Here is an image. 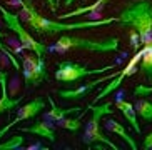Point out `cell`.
Wrapping results in <instances>:
<instances>
[{"label": "cell", "instance_id": "obj_25", "mask_svg": "<svg viewBox=\"0 0 152 150\" xmlns=\"http://www.w3.org/2000/svg\"><path fill=\"white\" fill-rule=\"evenodd\" d=\"M74 2H75V0H64V7H70Z\"/></svg>", "mask_w": 152, "mask_h": 150}, {"label": "cell", "instance_id": "obj_1", "mask_svg": "<svg viewBox=\"0 0 152 150\" xmlns=\"http://www.w3.org/2000/svg\"><path fill=\"white\" fill-rule=\"evenodd\" d=\"M20 7H22V13L25 18V23H28L32 30L37 35H55L60 32H72V30H89V28H97V27H105L112 25L117 22V17L110 18H97V20H82V22H70L64 23L60 20H52L37 12L34 7L32 0H20Z\"/></svg>", "mask_w": 152, "mask_h": 150}, {"label": "cell", "instance_id": "obj_18", "mask_svg": "<svg viewBox=\"0 0 152 150\" xmlns=\"http://www.w3.org/2000/svg\"><path fill=\"white\" fill-rule=\"evenodd\" d=\"M84 114L85 112L82 110V114L79 112L77 117H64V119L57 120L55 125L64 128V130H67V132H70V133H77L82 128V117H84Z\"/></svg>", "mask_w": 152, "mask_h": 150}, {"label": "cell", "instance_id": "obj_6", "mask_svg": "<svg viewBox=\"0 0 152 150\" xmlns=\"http://www.w3.org/2000/svg\"><path fill=\"white\" fill-rule=\"evenodd\" d=\"M112 68H115V63H109V65L102 67V68H87V67L80 65V63H75L72 60H65V62L58 63L57 70H55V80L64 82V84H72V82H77L79 79H85V77H90V75L107 74Z\"/></svg>", "mask_w": 152, "mask_h": 150}, {"label": "cell", "instance_id": "obj_14", "mask_svg": "<svg viewBox=\"0 0 152 150\" xmlns=\"http://www.w3.org/2000/svg\"><path fill=\"white\" fill-rule=\"evenodd\" d=\"M115 108H119V110L122 112V115L127 119V122L130 124V127L134 128L135 133L142 132V130H140V125H139V120H137V110H135L134 103H130V102H127V100H122V98H117Z\"/></svg>", "mask_w": 152, "mask_h": 150}, {"label": "cell", "instance_id": "obj_20", "mask_svg": "<svg viewBox=\"0 0 152 150\" xmlns=\"http://www.w3.org/2000/svg\"><path fill=\"white\" fill-rule=\"evenodd\" d=\"M22 143H23V137L18 133V135H14L7 142H2L0 143V150H15V149H22Z\"/></svg>", "mask_w": 152, "mask_h": 150}, {"label": "cell", "instance_id": "obj_4", "mask_svg": "<svg viewBox=\"0 0 152 150\" xmlns=\"http://www.w3.org/2000/svg\"><path fill=\"white\" fill-rule=\"evenodd\" d=\"M90 112H92V117L90 120L85 124L84 127V135H82V140L84 143L89 149H99V150H104V149H112V150H119V147L114 143L112 140H109V137L104 135V130H100V122H102V117L109 114H114V108L109 102L105 103H95L92 105L90 103L87 107Z\"/></svg>", "mask_w": 152, "mask_h": 150}, {"label": "cell", "instance_id": "obj_23", "mask_svg": "<svg viewBox=\"0 0 152 150\" xmlns=\"http://www.w3.org/2000/svg\"><path fill=\"white\" fill-rule=\"evenodd\" d=\"M45 2L49 4L50 12H52V13H55V12H57V2H55V0H45Z\"/></svg>", "mask_w": 152, "mask_h": 150}, {"label": "cell", "instance_id": "obj_17", "mask_svg": "<svg viewBox=\"0 0 152 150\" xmlns=\"http://www.w3.org/2000/svg\"><path fill=\"white\" fill-rule=\"evenodd\" d=\"M139 72H140L144 80L152 82V44L145 45V52L139 62Z\"/></svg>", "mask_w": 152, "mask_h": 150}, {"label": "cell", "instance_id": "obj_9", "mask_svg": "<svg viewBox=\"0 0 152 150\" xmlns=\"http://www.w3.org/2000/svg\"><path fill=\"white\" fill-rule=\"evenodd\" d=\"M45 100L47 98H42V97H37L34 98L32 102H28V103H25L23 107H20L17 112V117H15L14 120H10L9 124L5 125L4 128H0V138L4 137L5 133L9 132L10 128L14 127V125H17L18 122H22V120H28V119H34V117H37V115L40 114L42 110L45 108Z\"/></svg>", "mask_w": 152, "mask_h": 150}, {"label": "cell", "instance_id": "obj_26", "mask_svg": "<svg viewBox=\"0 0 152 150\" xmlns=\"http://www.w3.org/2000/svg\"><path fill=\"white\" fill-rule=\"evenodd\" d=\"M2 37H4V35H2V33H0V40H2Z\"/></svg>", "mask_w": 152, "mask_h": 150}, {"label": "cell", "instance_id": "obj_10", "mask_svg": "<svg viewBox=\"0 0 152 150\" xmlns=\"http://www.w3.org/2000/svg\"><path fill=\"white\" fill-rule=\"evenodd\" d=\"M119 72H121V70L112 72V74H107V75L102 74V77H99V79H95V80H90V82H87V84L80 85V87L74 88V90H70V88H60L57 93H58V97L65 98V100H79V98L85 97L87 93H90L94 88H99V85H100V84L109 82L110 79H114Z\"/></svg>", "mask_w": 152, "mask_h": 150}, {"label": "cell", "instance_id": "obj_19", "mask_svg": "<svg viewBox=\"0 0 152 150\" xmlns=\"http://www.w3.org/2000/svg\"><path fill=\"white\" fill-rule=\"evenodd\" d=\"M135 110H137V115L140 117V120L144 122H152V102L151 100H140L135 102Z\"/></svg>", "mask_w": 152, "mask_h": 150}, {"label": "cell", "instance_id": "obj_16", "mask_svg": "<svg viewBox=\"0 0 152 150\" xmlns=\"http://www.w3.org/2000/svg\"><path fill=\"white\" fill-rule=\"evenodd\" d=\"M47 102H49L50 105V110L47 112V114H44V119L45 120H50V122H57V120L64 119V117H67V115H72V114H79V112L82 110L80 107H72V108H60L58 105H55L54 98L47 97Z\"/></svg>", "mask_w": 152, "mask_h": 150}, {"label": "cell", "instance_id": "obj_8", "mask_svg": "<svg viewBox=\"0 0 152 150\" xmlns=\"http://www.w3.org/2000/svg\"><path fill=\"white\" fill-rule=\"evenodd\" d=\"M144 52H145V45H144V49H142V50H139L137 53H134V57H132L129 62L125 63V67L115 75V77H114V79L109 80V84L105 85V87L99 88L100 92H99V95L94 98V102H92V103H99V102L102 100V98L107 97L109 93H112L114 90H115V88H119V85L124 82L125 77H129V75H135V70H137V63L140 62V58H142Z\"/></svg>", "mask_w": 152, "mask_h": 150}, {"label": "cell", "instance_id": "obj_24", "mask_svg": "<svg viewBox=\"0 0 152 150\" xmlns=\"http://www.w3.org/2000/svg\"><path fill=\"white\" fill-rule=\"evenodd\" d=\"M23 150H34V149H42V150H47V147L42 145V143H35V145H28V147H22Z\"/></svg>", "mask_w": 152, "mask_h": 150}, {"label": "cell", "instance_id": "obj_5", "mask_svg": "<svg viewBox=\"0 0 152 150\" xmlns=\"http://www.w3.org/2000/svg\"><path fill=\"white\" fill-rule=\"evenodd\" d=\"M0 13H2V17H4V23L5 27L9 28V30H12L15 33V37H17L18 40H20V44H22L23 49L30 50V52H34L39 58H44V55L47 53V47H45L42 42H37L34 37L28 33L25 28H23L22 22H20V18L15 15V13L9 12V10L5 9V7H2L0 5Z\"/></svg>", "mask_w": 152, "mask_h": 150}, {"label": "cell", "instance_id": "obj_15", "mask_svg": "<svg viewBox=\"0 0 152 150\" xmlns=\"http://www.w3.org/2000/svg\"><path fill=\"white\" fill-rule=\"evenodd\" d=\"M104 128L107 130V132H110V133H117L119 137L122 138V140L129 145V149L130 150H137V145H135V142H134V138L130 137L129 133H127V128L124 127L122 124H119L117 120H114V119H107L105 122H104Z\"/></svg>", "mask_w": 152, "mask_h": 150}, {"label": "cell", "instance_id": "obj_22", "mask_svg": "<svg viewBox=\"0 0 152 150\" xmlns=\"http://www.w3.org/2000/svg\"><path fill=\"white\" fill-rule=\"evenodd\" d=\"M142 149L144 150H152V132H149V135H145V137H144Z\"/></svg>", "mask_w": 152, "mask_h": 150}, {"label": "cell", "instance_id": "obj_21", "mask_svg": "<svg viewBox=\"0 0 152 150\" xmlns=\"http://www.w3.org/2000/svg\"><path fill=\"white\" fill-rule=\"evenodd\" d=\"M152 93V87H149V85H135L134 88V95L135 97H147V95H151Z\"/></svg>", "mask_w": 152, "mask_h": 150}, {"label": "cell", "instance_id": "obj_2", "mask_svg": "<svg viewBox=\"0 0 152 150\" xmlns=\"http://www.w3.org/2000/svg\"><path fill=\"white\" fill-rule=\"evenodd\" d=\"M121 28H132L139 33L140 44H152V0H135L121 10L117 17Z\"/></svg>", "mask_w": 152, "mask_h": 150}, {"label": "cell", "instance_id": "obj_12", "mask_svg": "<svg viewBox=\"0 0 152 150\" xmlns=\"http://www.w3.org/2000/svg\"><path fill=\"white\" fill-rule=\"evenodd\" d=\"M7 79H9V74L5 70H0V90H2V95H0V114H5V112H10L17 108L18 103L22 102V95L17 98L9 97V88H7Z\"/></svg>", "mask_w": 152, "mask_h": 150}, {"label": "cell", "instance_id": "obj_3", "mask_svg": "<svg viewBox=\"0 0 152 150\" xmlns=\"http://www.w3.org/2000/svg\"><path fill=\"white\" fill-rule=\"evenodd\" d=\"M69 50H85V52L95 53H112L119 50V39L117 37H105V39L92 40L87 37L79 35H64L55 42L54 45L47 47V52L65 53Z\"/></svg>", "mask_w": 152, "mask_h": 150}, {"label": "cell", "instance_id": "obj_7", "mask_svg": "<svg viewBox=\"0 0 152 150\" xmlns=\"http://www.w3.org/2000/svg\"><path fill=\"white\" fill-rule=\"evenodd\" d=\"M22 74H23V84L25 87H37L42 82L47 80V68H45V60L39 58L35 55H23V65H22Z\"/></svg>", "mask_w": 152, "mask_h": 150}, {"label": "cell", "instance_id": "obj_13", "mask_svg": "<svg viewBox=\"0 0 152 150\" xmlns=\"http://www.w3.org/2000/svg\"><path fill=\"white\" fill-rule=\"evenodd\" d=\"M109 0H95L94 4L87 5V7H79L77 10H72V12H65L62 15H58V20H67V18H72V17H80V15H89L90 18H94L97 20L100 17V13H102V9L105 7Z\"/></svg>", "mask_w": 152, "mask_h": 150}, {"label": "cell", "instance_id": "obj_11", "mask_svg": "<svg viewBox=\"0 0 152 150\" xmlns=\"http://www.w3.org/2000/svg\"><path fill=\"white\" fill-rule=\"evenodd\" d=\"M18 132L22 133H34V135H39V137H44L54 143L55 142V122H50V120H39L34 125H28V127H20Z\"/></svg>", "mask_w": 152, "mask_h": 150}]
</instances>
